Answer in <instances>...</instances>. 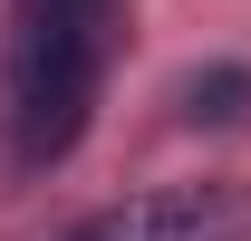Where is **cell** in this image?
I'll return each mask as SVG.
<instances>
[{
  "label": "cell",
  "mask_w": 251,
  "mask_h": 241,
  "mask_svg": "<svg viewBox=\"0 0 251 241\" xmlns=\"http://www.w3.org/2000/svg\"><path fill=\"white\" fill-rule=\"evenodd\" d=\"M116 58V0H20L10 29V164L49 174L77 154Z\"/></svg>",
  "instance_id": "obj_1"
},
{
  "label": "cell",
  "mask_w": 251,
  "mask_h": 241,
  "mask_svg": "<svg viewBox=\"0 0 251 241\" xmlns=\"http://www.w3.org/2000/svg\"><path fill=\"white\" fill-rule=\"evenodd\" d=\"M68 241H251V193L242 183H174V193H145V203L77 222Z\"/></svg>",
  "instance_id": "obj_2"
},
{
  "label": "cell",
  "mask_w": 251,
  "mask_h": 241,
  "mask_svg": "<svg viewBox=\"0 0 251 241\" xmlns=\"http://www.w3.org/2000/svg\"><path fill=\"white\" fill-rule=\"evenodd\" d=\"M251 116V68H193L184 77V125H242Z\"/></svg>",
  "instance_id": "obj_3"
}]
</instances>
